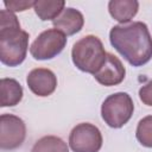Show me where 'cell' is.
Segmentation results:
<instances>
[{"label": "cell", "mask_w": 152, "mask_h": 152, "mask_svg": "<svg viewBox=\"0 0 152 152\" xmlns=\"http://www.w3.org/2000/svg\"><path fill=\"white\" fill-rule=\"evenodd\" d=\"M109 42L133 66H141L152 58V37L147 25L142 21L113 26Z\"/></svg>", "instance_id": "1"}, {"label": "cell", "mask_w": 152, "mask_h": 152, "mask_svg": "<svg viewBox=\"0 0 152 152\" xmlns=\"http://www.w3.org/2000/svg\"><path fill=\"white\" fill-rule=\"evenodd\" d=\"M28 33L20 28L17 15L8 10L0 11V61L7 66L21 64L28 48Z\"/></svg>", "instance_id": "2"}, {"label": "cell", "mask_w": 152, "mask_h": 152, "mask_svg": "<svg viewBox=\"0 0 152 152\" xmlns=\"http://www.w3.org/2000/svg\"><path fill=\"white\" fill-rule=\"evenodd\" d=\"M71 58L77 69L95 75L103 66L107 59V52L99 37L88 34L74 44Z\"/></svg>", "instance_id": "3"}, {"label": "cell", "mask_w": 152, "mask_h": 152, "mask_svg": "<svg viewBox=\"0 0 152 152\" xmlns=\"http://www.w3.org/2000/svg\"><path fill=\"white\" fill-rule=\"evenodd\" d=\"M134 110L132 97L124 91L109 95L101 106V116L112 128H120L129 121Z\"/></svg>", "instance_id": "4"}, {"label": "cell", "mask_w": 152, "mask_h": 152, "mask_svg": "<svg viewBox=\"0 0 152 152\" xmlns=\"http://www.w3.org/2000/svg\"><path fill=\"white\" fill-rule=\"evenodd\" d=\"M66 45V36L57 28L43 31L31 44L30 53L34 59L46 61L59 55Z\"/></svg>", "instance_id": "5"}, {"label": "cell", "mask_w": 152, "mask_h": 152, "mask_svg": "<svg viewBox=\"0 0 152 152\" xmlns=\"http://www.w3.org/2000/svg\"><path fill=\"white\" fill-rule=\"evenodd\" d=\"M102 141L100 129L89 122L76 125L69 134V145L74 152H99Z\"/></svg>", "instance_id": "6"}, {"label": "cell", "mask_w": 152, "mask_h": 152, "mask_svg": "<svg viewBox=\"0 0 152 152\" xmlns=\"http://www.w3.org/2000/svg\"><path fill=\"white\" fill-rule=\"evenodd\" d=\"M26 137V126L23 119L13 114L0 116V147L1 150H15L20 147Z\"/></svg>", "instance_id": "7"}, {"label": "cell", "mask_w": 152, "mask_h": 152, "mask_svg": "<svg viewBox=\"0 0 152 152\" xmlns=\"http://www.w3.org/2000/svg\"><path fill=\"white\" fill-rule=\"evenodd\" d=\"M30 90L40 97L51 95L57 88V77L55 72L46 68H36L26 77Z\"/></svg>", "instance_id": "8"}, {"label": "cell", "mask_w": 152, "mask_h": 152, "mask_svg": "<svg viewBox=\"0 0 152 152\" xmlns=\"http://www.w3.org/2000/svg\"><path fill=\"white\" fill-rule=\"evenodd\" d=\"M126 75V69L121 61L110 52H107V59L103 66L93 75L94 78L104 87H112L120 84Z\"/></svg>", "instance_id": "9"}, {"label": "cell", "mask_w": 152, "mask_h": 152, "mask_svg": "<svg viewBox=\"0 0 152 152\" xmlns=\"http://www.w3.org/2000/svg\"><path fill=\"white\" fill-rule=\"evenodd\" d=\"M53 27L63 32L65 36H72L80 32L84 25L83 14L72 7H66L53 21Z\"/></svg>", "instance_id": "10"}, {"label": "cell", "mask_w": 152, "mask_h": 152, "mask_svg": "<svg viewBox=\"0 0 152 152\" xmlns=\"http://www.w3.org/2000/svg\"><path fill=\"white\" fill-rule=\"evenodd\" d=\"M138 10L139 2L137 0H110L108 2L109 14L122 25L133 19Z\"/></svg>", "instance_id": "11"}, {"label": "cell", "mask_w": 152, "mask_h": 152, "mask_svg": "<svg viewBox=\"0 0 152 152\" xmlns=\"http://www.w3.org/2000/svg\"><path fill=\"white\" fill-rule=\"evenodd\" d=\"M1 107H13L18 104L24 95L23 87L14 78H1Z\"/></svg>", "instance_id": "12"}, {"label": "cell", "mask_w": 152, "mask_h": 152, "mask_svg": "<svg viewBox=\"0 0 152 152\" xmlns=\"http://www.w3.org/2000/svg\"><path fill=\"white\" fill-rule=\"evenodd\" d=\"M64 0H38L34 1V12L43 21L55 20L64 11Z\"/></svg>", "instance_id": "13"}, {"label": "cell", "mask_w": 152, "mask_h": 152, "mask_svg": "<svg viewBox=\"0 0 152 152\" xmlns=\"http://www.w3.org/2000/svg\"><path fill=\"white\" fill-rule=\"evenodd\" d=\"M31 152H69V148L59 137L45 135L34 142Z\"/></svg>", "instance_id": "14"}, {"label": "cell", "mask_w": 152, "mask_h": 152, "mask_svg": "<svg viewBox=\"0 0 152 152\" xmlns=\"http://www.w3.org/2000/svg\"><path fill=\"white\" fill-rule=\"evenodd\" d=\"M135 137L142 146L152 147V115H147L138 122Z\"/></svg>", "instance_id": "15"}, {"label": "cell", "mask_w": 152, "mask_h": 152, "mask_svg": "<svg viewBox=\"0 0 152 152\" xmlns=\"http://www.w3.org/2000/svg\"><path fill=\"white\" fill-rule=\"evenodd\" d=\"M139 97L144 104L152 107V80L139 89Z\"/></svg>", "instance_id": "16"}, {"label": "cell", "mask_w": 152, "mask_h": 152, "mask_svg": "<svg viewBox=\"0 0 152 152\" xmlns=\"http://www.w3.org/2000/svg\"><path fill=\"white\" fill-rule=\"evenodd\" d=\"M4 4L8 11L14 12H23L31 6H34V1H5Z\"/></svg>", "instance_id": "17"}]
</instances>
